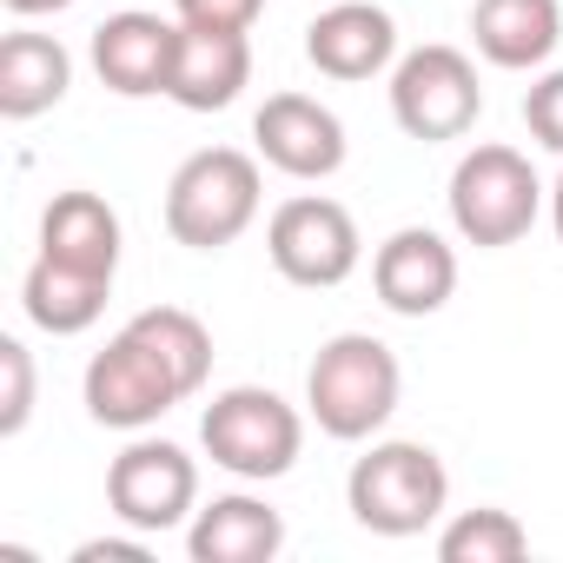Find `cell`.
Returning a JSON list of instances; mask_svg holds the SVG:
<instances>
[{"label": "cell", "instance_id": "cell-20", "mask_svg": "<svg viewBox=\"0 0 563 563\" xmlns=\"http://www.w3.org/2000/svg\"><path fill=\"white\" fill-rule=\"evenodd\" d=\"M530 550V530L497 510V504H477V510H457L444 530H438V556L444 563H517Z\"/></svg>", "mask_w": 563, "mask_h": 563}, {"label": "cell", "instance_id": "cell-2", "mask_svg": "<svg viewBox=\"0 0 563 563\" xmlns=\"http://www.w3.org/2000/svg\"><path fill=\"white\" fill-rule=\"evenodd\" d=\"M398 391H405V372H398V352L372 332H339L319 345L312 372H306V411L325 438L339 444H365L391 424L398 411Z\"/></svg>", "mask_w": 563, "mask_h": 563}, {"label": "cell", "instance_id": "cell-15", "mask_svg": "<svg viewBox=\"0 0 563 563\" xmlns=\"http://www.w3.org/2000/svg\"><path fill=\"white\" fill-rule=\"evenodd\" d=\"M252 80V41L225 34V27H186L179 21V60H173V87L166 100L186 113H225Z\"/></svg>", "mask_w": 563, "mask_h": 563}, {"label": "cell", "instance_id": "cell-17", "mask_svg": "<svg viewBox=\"0 0 563 563\" xmlns=\"http://www.w3.org/2000/svg\"><path fill=\"white\" fill-rule=\"evenodd\" d=\"M471 41L490 67L530 74L556 54L563 41V8L556 0H477L471 8Z\"/></svg>", "mask_w": 563, "mask_h": 563}, {"label": "cell", "instance_id": "cell-24", "mask_svg": "<svg viewBox=\"0 0 563 563\" xmlns=\"http://www.w3.org/2000/svg\"><path fill=\"white\" fill-rule=\"evenodd\" d=\"M74 563H146V530L140 537H87Z\"/></svg>", "mask_w": 563, "mask_h": 563}, {"label": "cell", "instance_id": "cell-14", "mask_svg": "<svg viewBox=\"0 0 563 563\" xmlns=\"http://www.w3.org/2000/svg\"><path fill=\"white\" fill-rule=\"evenodd\" d=\"M120 212L87 192V186H67L47 199L41 212V258L67 265V272H87V278H107L113 286V272H120Z\"/></svg>", "mask_w": 563, "mask_h": 563}, {"label": "cell", "instance_id": "cell-21", "mask_svg": "<svg viewBox=\"0 0 563 563\" xmlns=\"http://www.w3.org/2000/svg\"><path fill=\"white\" fill-rule=\"evenodd\" d=\"M34 418V352L21 339H0V438H21Z\"/></svg>", "mask_w": 563, "mask_h": 563}, {"label": "cell", "instance_id": "cell-8", "mask_svg": "<svg viewBox=\"0 0 563 563\" xmlns=\"http://www.w3.org/2000/svg\"><path fill=\"white\" fill-rule=\"evenodd\" d=\"M484 113V87H477V67L471 54L457 47H411L398 67H391V120L438 146V140H464Z\"/></svg>", "mask_w": 563, "mask_h": 563}, {"label": "cell", "instance_id": "cell-10", "mask_svg": "<svg viewBox=\"0 0 563 563\" xmlns=\"http://www.w3.org/2000/svg\"><path fill=\"white\" fill-rule=\"evenodd\" d=\"M252 146L286 179H332L345 166V120L312 93H272L252 113Z\"/></svg>", "mask_w": 563, "mask_h": 563}, {"label": "cell", "instance_id": "cell-1", "mask_svg": "<svg viewBox=\"0 0 563 563\" xmlns=\"http://www.w3.org/2000/svg\"><path fill=\"white\" fill-rule=\"evenodd\" d=\"M206 378H212V332L179 306H146L87 358L80 398L93 424L146 431L179 398H192Z\"/></svg>", "mask_w": 563, "mask_h": 563}, {"label": "cell", "instance_id": "cell-25", "mask_svg": "<svg viewBox=\"0 0 563 563\" xmlns=\"http://www.w3.org/2000/svg\"><path fill=\"white\" fill-rule=\"evenodd\" d=\"M8 14H21V21H34V14H60V8H74V0H0Z\"/></svg>", "mask_w": 563, "mask_h": 563}, {"label": "cell", "instance_id": "cell-4", "mask_svg": "<svg viewBox=\"0 0 563 563\" xmlns=\"http://www.w3.org/2000/svg\"><path fill=\"white\" fill-rule=\"evenodd\" d=\"M258 159L239 146H199L166 179V232L192 252H225L258 219Z\"/></svg>", "mask_w": 563, "mask_h": 563}, {"label": "cell", "instance_id": "cell-7", "mask_svg": "<svg viewBox=\"0 0 563 563\" xmlns=\"http://www.w3.org/2000/svg\"><path fill=\"white\" fill-rule=\"evenodd\" d=\"M265 252L278 265L286 286H306V292H332L358 272L365 258V239H358V219L325 199V192H299L286 199L272 219H265Z\"/></svg>", "mask_w": 563, "mask_h": 563}, {"label": "cell", "instance_id": "cell-13", "mask_svg": "<svg viewBox=\"0 0 563 563\" xmlns=\"http://www.w3.org/2000/svg\"><path fill=\"white\" fill-rule=\"evenodd\" d=\"M306 60L325 80H372V74L398 67V21L385 8H372V0H332L306 27Z\"/></svg>", "mask_w": 563, "mask_h": 563}, {"label": "cell", "instance_id": "cell-22", "mask_svg": "<svg viewBox=\"0 0 563 563\" xmlns=\"http://www.w3.org/2000/svg\"><path fill=\"white\" fill-rule=\"evenodd\" d=\"M523 126H530V140H537L543 153L563 159V67L543 74V80L523 93Z\"/></svg>", "mask_w": 563, "mask_h": 563}, {"label": "cell", "instance_id": "cell-11", "mask_svg": "<svg viewBox=\"0 0 563 563\" xmlns=\"http://www.w3.org/2000/svg\"><path fill=\"white\" fill-rule=\"evenodd\" d=\"M372 292L385 312L398 319H431L451 306L457 292V252L444 232L431 225H398L378 252H372Z\"/></svg>", "mask_w": 563, "mask_h": 563}, {"label": "cell", "instance_id": "cell-16", "mask_svg": "<svg viewBox=\"0 0 563 563\" xmlns=\"http://www.w3.org/2000/svg\"><path fill=\"white\" fill-rule=\"evenodd\" d=\"M186 550H192V563H272L286 550V517L265 497L232 490V497H212L206 510H192Z\"/></svg>", "mask_w": 563, "mask_h": 563}, {"label": "cell", "instance_id": "cell-19", "mask_svg": "<svg viewBox=\"0 0 563 563\" xmlns=\"http://www.w3.org/2000/svg\"><path fill=\"white\" fill-rule=\"evenodd\" d=\"M107 299H113L107 278L67 272V265H54V258H41V252H34V265H27V278H21V312H27L47 339H80V332H93L100 312H107Z\"/></svg>", "mask_w": 563, "mask_h": 563}, {"label": "cell", "instance_id": "cell-6", "mask_svg": "<svg viewBox=\"0 0 563 563\" xmlns=\"http://www.w3.org/2000/svg\"><path fill=\"white\" fill-rule=\"evenodd\" d=\"M451 225H457V239L464 245H477V252H504V245H517L530 225H537V212H543V179L530 173V159L517 153V146H471L457 166H451Z\"/></svg>", "mask_w": 563, "mask_h": 563}, {"label": "cell", "instance_id": "cell-18", "mask_svg": "<svg viewBox=\"0 0 563 563\" xmlns=\"http://www.w3.org/2000/svg\"><path fill=\"white\" fill-rule=\"evenodd\" d=\"M74 87V54L54 34H8L0 41V120H41Z\"/></svg>", "mask_w": 563, "mask_h": 563}, {"label": "cell", "instance_id": "cell-9", "mask_svg": "<svg viewBox=\"0 0 563 563\" xmlns=\"http://www.w3.org/2000/svg\"><path fill=\"white\" fill-rule=\"evenodd\" d=\"M107 504L126 530H179L199 510V464L173 444V438H133L113 464H107Z\"/></svg>", "mask_w": 563, "mask_h": 563}, {"label": "cell", "instance_id": "cell-26", "mask_svg": "<svg viewBox=\"0 0 563 563\" xmlns=\"http://www.w3.org/2000/svg\"><path fill=\"white\" fill-rule=\"evenodd\" d=\"M550 225H556V239H563V173H556V186H550Z\"/></svg>", "mask_w": 563, "mask_h": 563}, {"label": "cell", "instance_id": "cell-12", "mask_svg": "<svg viewBox=\"0 0 563 563\" xmlns=\"http://www.w3.org/2000/svg\"><path fill=\"white\" fill-rule=\"evenodd\" d=\"M173 60H179V21L146 14L140 0L126 14L93 27V74L100 87H113L120 100H153L173 87Z\"/></svg>", "mask_w": 563, "mask_h": 563}, {"label": "cell", "instance_id": "cell-23", "mask_svg": "<svg viewBox=\"0 0 563 563\" xmlns=\"http://www.w3.org/2000/svg\"><path fill=\"white\" fill-rule=\"evenodd\" d=\"M186 27H225V34H252V21L265 14V0H173Z\"/></svg>", "mask_w": 563, "mask_h": 563}, {"label": "cell", "instance_id": "cell-3", "mask_svg": "<svg viewBox=\"0 0 563 563\" xmlns=\"http://www.w3.org/2000/svg\"><path fill=\"white\" fill-rule=\"evenodd\" d=\"M345 504H352L358 530H372V537H424L451 504V471L431 444L385 438L352 464Z\"/></svg>", "mask_w": 563, "mask_h": 563}, {"label": "cell", "instance_id": "cell-5", "mask_svg": "<svg viewBox=\"0 0 563 563\" xmlns=\"http://www.w3.org/2000/svg\"><path fill=\"white\" fill-rule=\"evenodd\" d=\"M199 444L219 471H232L245 484H272L299 464L306 418H299V405H286L265 385H225L199 418Z\"/></svg>", "mask_w": 563, "mask_h": 563}]
</instances>
